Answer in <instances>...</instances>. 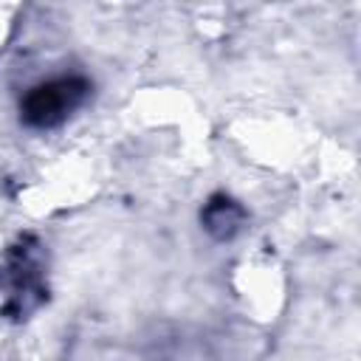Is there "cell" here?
<instances>
[{
    "instance_id": "obj_1",
    "label": "cell",
    "mask_w": 361,
    "mask_h": 361,
    "mask_svg": "<svg viewBox=\"0 0 361 361\" xmlns=\"http://www.w3.org/2000/svg\"><path fill=\"white\" fill-rule=\"evenodd\" d=\"M93 85L82 73H62L31 85L20 99V118L25 127L51 130L65 124L90 96Z\"/></svg>"
}]
</instances>
